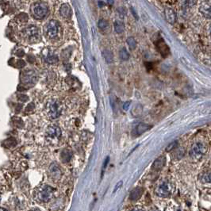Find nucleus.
<instances>
[{"instance_id":"obj_24","label":"nucleus","mask_w":211,"mask_h":211,"mask_svg":"<svg viewBox=\"0 0 211 211\" xmlns=\"http://www.w3.org/2000/svg\"><path fill=\"white\" fill-rule=\"evenodd\" d=\"M98 26L99 28L102 30L106 31L107 29V28L109 27V23H108L107 21H106L105 19H101L99 21V23H98Z\"/></svg>"},{"instance_id":"obj_20","label":"nucleus","mask_w":211,"mask_h":211,"mask_svg":"<svg viewBox=\"0 0 211 211\" xmlns=\"http://www.w3.org/2000/svg\"><path fill=\"white\" fill-rule=\"evenodd\" d=\"M17 145V141L13 137L8 138L3 142V145L6 148H13Z\"/></svg>"},{"instance_id":"obj_7","label":"nucleus","mask_w":211,"mask_h":211,"mask_svg":"<svg viewBox=\"0 0 211 211\" xmlns=\"http://www.w3.org/2000/svg\"><path fill=\"white\" fill-rule=\"evenodd\" d=\"M54 193V189L50 186L45 185L38 192V199L43 203H48L52 199Z\"/></svg>"},{"instance_id":"obj_36","label":"nucleus","mask_w":211,"mask_h":211,"mask_svg":"<svg viewBox=\"0 0 211 211\" xmlns=\"http://www.w3.org/2000/svg\"><path fill=\"white\" fill-rule=\"evenodd\" d=\"M17 55L18 56H20V57H22V56H23V55H24V52L22 51V50H18L17 53Z\"/></svg>"},{"instance_id":"obj_28","label":"nucleus","mask_w":211,"mask_h":211,"mask_svg":"<svg viewBox=\"0 0 211 211\" xmlns=\"http://www.w3.org/2000/svg\"><path fill=\"white\" fill-rule=\"evenodd\" d=\"M177 145H178V142H172V143H171L170 145H169L167 147V148H166V151H167V152L172 151V150H173L174 148H176V147H177Z\"/></svg>"},{"instance_id":"obj_37","label":"nucleus","mask_w":211,"mask_h":211,"mask_svg":"<svg viewBox=\"0 0 211 211\" xmlns=\"http://www.w3.org/2000/svg\"><path fill=\"white\" fill-rule=\"evenodd\" d=\"M103 3H104V2H100V1H99V2H98V4H99V7H103Z\"/></svg>"},{"instance_id":"obj_2","label":"nucleus","mask_w":211,"mask_h":211,"mask_svg":"<svg viewBox=\"0 0 211 211\" xmlns=\"http://www.w3.org/2000/svg\"><path fill=\"white\" fill-rule=\"evenodd\" d=\"M45 36L49 39H55L60 33V24L56 20H51L45 25L44 28Z\"/></svg>"},{"instance_id":"obj_3","label":"nucleus","mask_w":211,"mask_h":211,"mask_svg":"<svg viewBox=\"0 0 211 211\" xmlns=\"http://www.w3.org/2000/svg\"><path fill=\"white\" fill-rule=\"evenodd\" d=\"M31 11L35 18L42 19L48 14V6L44 3H37L32 6Z\"/></svg>"},{"instance_id":"obj_35","label":"nucleus","mask_w":211,"mask_h":211,"mask_svg":"<svg viewBox=\"0 0 211 211\" xmlns=\"http://www.w3.org/2000/svg\"><path fill=\"white\" fill-rule=\"evenodd\" d=\"M28 60H29L30 63H33V62L35 61V58H34L33 56H28Z\"/></svg>"},{"instance_id":"obj_6","label":"nucleus","mask_w":211,"mask_h":211,"mask_svg":"<svg viewBox=\"0 0 211 211\" xmlns=\"http://www.w3.org/2000/svg\"><path fill=\"white\" fill-rule=\"evenodd\" d=\"M172 192V184L169 181L165 180L159 185L157 190V194L159 197L167 198Z\"/></svg>"},{"instance_id":"obj_23","label":"nucleus","mask_w":211,"mask_h":211,"mask_svg":"<svg viewBox=\"0 0 211 211\" xmlns=\"http://www.w3.org/2000/svg\"><path fill=\"white\" fill-rule=\"evenodd\" d=\"M49 133L51 136H58L60 135V130L58 127H56V126L50 127L49 128Z\"/></svg>"},{"instance_id":"obj_27","label":"nucleus","mask_w":211,"mask_h":211,"mask_svg":"<svg viewBox=\"0 0 211 211\" xmlns=\"http://www.w3.org/2000/svg\"><path fill=\"white\" fill-rule=\"evenodd\" d=\"M16 18H18L19 21H21L22 22H26L28 21V15L26 14H25V13H21V14H19L16 17Z\"/></svg>"},{"instance_id":"obj_25","label":"nucleus","mask_w":211,"mask_h":211,"mask_svg":"<svg viewBox=\"0 0 211 211\" xmlns=\"http://www.w3.org/2000/svg\"><path fill=\"white\" fill-rule=\"evenodd\" d=\"M59 59H58L57 56L55 55H52V56H49L45 57V61L49 64H56L57 63Z\"/></svg>"},{"instance_id":"obj_40","label":"nucleus","mask_w":211,"mask_h":211,"mask_svg":"<svg viewBox=\"0 0 211 211\" xmlns=\"http://www.w3.org/2000/svg\"><path fill=\"white\" fill-rule=\"evenodd\" d=\"M31 211H40V210L38 209H32Z\"/></svg>"},{"instance_id":"obj_31","label":"nucleus","mask_w":211,"mask_h":211,"mask_svg":"<svg viewBox=\"0 0 211 211\" xmlns=\"http://www.w3.org/2000/svg\"><path fill=\"white\" fill-rule=\"evenodd\" d=\"M130 105H131V102H130V101H128V102H125L124 105H123V110L127 111V110L129 109V107H130Z\"/></svg>"},{"instance_id":"obj_9","label":"nucleus","mask_w":211,"mask_h":211,"mask_svg":"<svg viewBox=\"0 0 211 211\" xmlns=\"http://www.w3.org/2000/svg\"><path fill=\"white\" fill-rule=\"evenodd\" d=\"M157 46L159 52H160V54H161L163 57H166V56L169 54V48L167 47L166 43L163 41V39L159 40L158 42H157Z\"/></svg>"},{"instance_id":"obj_30","label":"nucleus","mask_w":211,"mask_h":211,"mask_svg":"<svg viewBox=\"0 0 211 211\" xmlns=\"http://www.w3.org/2000/svg\"><path fill=\"white\" fill-rule=\"evenodd\" d=\"M25 64H26V63H25V61H23L22 60H18L16 61V67L18 68H23V67L25 66Z\"/></svg>"},{"instance_id":"obj_34","label":"nucleus","mask_w":211,"mask_h":211,"mask_svg":"<svg viewBox=\"0 0 211 211\" xmlns=\"http://www.w3.org/2000/svg\"><path fill=\"white\" fill-rule=\"evenodd\" d=\"M130 211H144V209L139 207V206H136V207H133V209H130Z\"/></svg>"},{"instance_id":"obj_29","label":"nucleus","mask_w":211,"mask_h":211,"mask_svg":"<svg viewBox=\"0 0 211 211\" xmlns=\"http://www.w3.org/2000/svg\"><path fill=\"white\" fill-rule=\"evenodd\" d=\"M18 99L21 102H26V101L29 100V97L26 95H18Z\"/></svg>"},{"instance_id":"obj_11","label":"nucleus","mask_w":211,"mask_h":211,"mask_svg":"<svg viewBox=\"0 0 211 211\" xmlns=\"http://www.w3.org/2000/svg\"><path fill=\"white\" fill-rule=\"evenodd\" d=\"M166 163V158L164 157H160L157 158V160L154 161L153 164H152V169L155 171H160L164 167Z\"/></svg>"},{"instance_id":"obj_15","label":"nucleus","mask_w":211,"mask_h":211,"mask_svg":"<svg viewBox=\"0 0 211 211\" xmlns=\"http://www.w3.org/2000/svg\"><path fill=\"white\" fill-rule=\"evenodd\" d=\"M60 157H61V160L64 163H68L72 159V152L69 149H64V151H62Z\"/></svg>"},{"instance_id":"obj_32","label":"nucleus","mask_w":211,"mask_h":211,"mask_svg":"<svg viewBox=\"0 0 211 211\" xmlns=\"http://www.w3.org/2000/svg\"><path fill=\"white\" fill-rule=\"evenodd\" d=\"M122 183H123V182L122 181H120V182H118V183L116 184V186H115V187H114V192H116V191H118V189H119L120 187H121V186H122Z\"/></svg>"},{"instance_id":"obj_39","label":"nucleus","mask_w":211,"mask_h":211,"mask_svg":"<svg viewBox=\"0 0 211 211\" xmlns=\"http://www.w3.org/2000/svg\"><path fill=\"white\" fill-rule=\"evenodd\" d=\"M0 211H8L7 210V209H4V208H1V210Z\"/></svg>"},{"instance_id":"obj_38","label":"nucleus","mask_w":211,"mask_h":211,"mask_svg":"<svg viewBox=\"0 0 211 211\" xmlns=\"http://www.w3.org/2000/svg\"><path fill=\"white\" fill-rule=\"evenodd\" d=\"M106 3H109V4H111V5H112V4H114V1H107Z\"/></svg>"},{"instance_id":"obj_21","label":"nucleus","mask_w":211,"mask_h":211,"mask_svg":"<svg viewBox=\"0 0 211 211\" xmlns=\"http://www.w3.org/2000/svg\"><path fill=\"white\" fill-rule=\"evenodd\" d=\"M203 183H211V172H206L200 178Z\"/></svg>"},{"instance_id":"obj_14","label":"nucleus","mask_w":211,"mask_h":211,"mask_svg":"<svg viewBox=\"0 0 211 211\" xmlns=\"http://www.w3.org/2000/svg\"><path fill=\"white\" fill-rule=\"evenodd\" d=\"M50 174H51L52 177L55 179H60V175H61V172H60V169L59 168L58 165L56 164H52L51 167H50Z\"/></svg>"},{"instance_id":"obj_8","label":"nucleus","mask_w":211,"mask_h":211,"mask_svg":"<svg viewBox=\"0 0 211 211\" xmlns=\"http://www.w3.org/2000/svg\"><path fill=\"white\" fill-rule=\"evenodd\" d=\"M199 11L206 18H211V2L205 1L202 3L199 7Z\"/></svg>"},{"instance_id":"obj_12","label":"nucleus","mask_w":211,"mask_h":211,"mask_svg":"<svg viewBox=\"0 0 211 211\" xmlns=\"http://www.w3.org/2000/svg\"><path fill=\"white\" fill-rule=\"evenodd\" d=\"M60 14L64 18H69L72 14V10L71 7L68 4H63L60 7Z\"/></svg>"},{"instance_id":"obj_10","label":"nucleus","mask_w":211,"mask_h":211,"mask_svg":"<svg viewBox=\"0 0 211 211\" xmlns=\"http://www.w3.org/2000/svg\"><path fill=\"white\" fill-rule=\"evenodd\" d=\"M165 17L166 19H167V22L171 24H174L175 22H176V19H177V17H176V14L174 11V10L171 8H166L165 9Z\"/></svg>"},{"instance_id":"obj_13","label":"nucleus","mask_w":211,"mask_h":211,"mask_svg":"<svg viewBox=\"0 0 211 211\" xmlns=\"http://www.w3.org/2000/svg\"><path fill=\"white\" fill-rule=\"evenodd\" d=\"M142 194H143V189H142V187H136L130 193V199L131 201H136L141 198Z\"/></svg>"},{"instance_id":"obj_17","label":"nucleus","mask_w":211,"mask_h":211,"mask_svg":"<svg viewBox=\"0 0 211 211\" xmlns=\"http://www.w3.org/2000/svg\"><path fill=\"white\" fill-rule=\"evenodd\" d=\"M102 55H103V57L106 63H112L113 60H114V55H113L112 52L110 51V50H104L102 52Z\"/></svg>"},{"instance_id":"obj_22","label":"nucleus","mask_w":211,"mask_h":211,"mask_svg":"<svg viewBox=\"0 0 211 211\" xmlns=\"http://www.w3.org/2000/svg\"><path fill=\"white\" fill-rule=\"evenodd\" d=\"M126 42H127L128 45L130 47V49L131 50H134L136 47V41L133 37H130V38H128L127 40H126Z\"/></svg>"},{"instance_id":"obj_4","label":"nucleus","mask_w":211,"mask_h":211,"mask_svg":"<svg viewBox=\"0 0 211 211\" xmlns=\"http://www.w3.org/2000/svg\"><path fill=\"white\" fill-rule=\"evenodd\" d=\"M206 145L202 142H196L192 145L190 151V156L194 160H201L206 152Z\"/></svg>"},{"instance_id":"obj_26","label":"nucleus","mask_w":211,"mask_h":211,"mask_svg":"<svg viewBox=\"0 0 211 211\" xmlns=\"http://www.w3.org/2000/svg\"><path fill=\"white\" fill-rule=\"evenodd\" d=\"M119 56L120 58H121L122 60H127L129 58H130V54L126 51V49H122L120 51L119 53Z\"/></svg>"},{"instance_id":"obj_41","label":"nucleus","mask_w":211,"mask_h":211,"mask_svg":"<svg viewBox=\"0 0 211 211\" xmlns=\"http://www.w3.org/2000/svg\"><path fill=\"white\" fill-rule=\"evenodd\" d=\"M209 35H210V37H211V27H210V29H209Z\"/></svg>"},{"instance_id":"obj_1","label":"nucleus","mask_w":211,"mask_h":211,"mask_svg":"<svg viewBox=\"0 0 211 211\" xmlns=\"http://www.w3.org/2000/svg\"><path fill=\"white\" fill-rule=\"evenodd\" d=\"M38 80V75L33 70H25L20 75L21 85L23 87H30L35 85Z\"/></svg>"},{"instance_id":"obj_18","label":"nucleus","mask_w":211,"mask_h":211,"mask_svg":"<svg viewBox=\"0 0 211 211\" xmlns=\"http://www.w3.org/2000/svg\"><path fill=\"white\" fill-rule=\"evenodd\" d=\"M114 30L118 33H121L125 31V25L121 21H116L114 22Z\"/></svg>"},{"instance_id":"obj_16","label":"nucleus","mask_w":211,"mask_h":211,"mask_svg":"<svg viewBox=\"0 0 211 211\" xmlns=\"http://www.w3.org/2000/svg\"><path fill=\"white\" fill-rule=\"evenodd\" d=\"M150 128H151V126H148V125H146V124H144V123H140V124L136 126L135 131H136V133H137L138 135H140V134H142V133H145V131L149 130Z\"/></svg>"},{"instance_id":"obj_5","label":"nucleus","mask_w":211,"mask_h":211,"mask_svg":"<svg viewBox=\"0 0 211 211\" xmlns=\"http://www.w3.org/2000/svg\"><path fill=\"white\" fill-rule=\"evenodd\" d=\"M22 33L29 41H36L39 38V29L35 26H27L22 31Z\"/></svg>"},{"instance_id":"obj_33","label":"nucleus","mask_w":211,"mask_h":211,"mask_svg":"<svg viewBox=\"0 0 211 211\" xmlns=\"http://www.w3.org/2000/svg\"><path fill=\"white\" fill-rule=\"evenodd\" d=\"M33 107H34V104L33 103H30V104H29V105H28L27 106H26V111H30V110L33 109Z\"/></svg>"},{"instance_id":"obj_19","label":"nucleus","mask_w":211,"mask_h":211,"mask_svg":"<svg viewBox=\"0 0 211 211\" xmlns=\"http://www.w3.org/2000/svg\"><path fill=\"white\" fill-rule=\"evenodd\" d=\"M60 107L56 102H55L53 105L51 106V115L53 116V118H57L58 116L60 115Z\"/></svg>"}]
</instances>
